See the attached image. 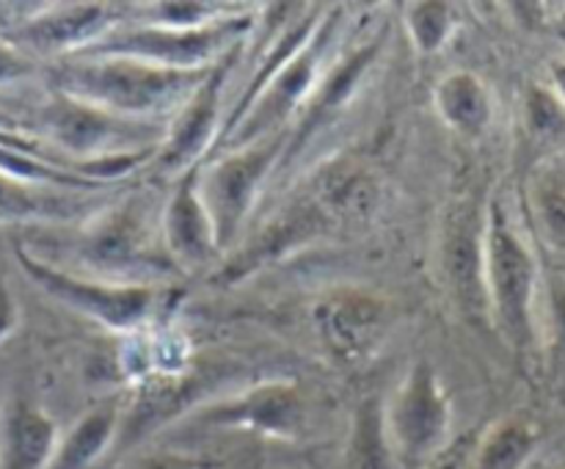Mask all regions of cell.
Listing matches in <instances>:
<instances>
[{"mask_svg": "<svg viewBox=\"0 0 565 469\" xmlns=\"http://www.w3.org/2000/svg\"><path fill=\"white\" fill-rule=\"evenodd\" d=\"M213 70L177 72L132 58L66 55L47 66L50 88L116 116L166 121L188 103Z\"/></svg>", "mask_w": 565, "mask_h": 469, "instance_id": "6da1fadb", "label": "cell"}, {"mask_svg": "<svg viewBox=\"0 0 565 469\" xmlns=\"http://www.w3.org/2000/svg\"><path fill=\"white\" fill-rule=\"evenodd\" d=\"M541 270L533 248L524 241L511 210L491 199L483 226V290L497 329L516 348L535 337V301Z\"/></svg>", "mask_w": 565, "mask_h": 469, "instance_id": "7a4b0ae2", "label": "cell"}, {"mask_svg": "<svg viewBox=\"0 0 565 469\" xmlns=\"http://www.w3.org/2000/svg\"><path fill=\"white\" fill-rule=\"evenodd\" d=\"M254 25L257 14L246 9L204 28H163L130 20L75 55L132 58L163 70L204 72L215 70L226 55L241 50V42L254 31Z\"/></svg>", "mask_w": 565, "mask_h": 469, "instance_id": "3957f363", "label": "cell"}, {"mask_svg": "<svg viewBox=\"0 0 565 469\" xmlns=\"http://www.w3.org/2000/svg\"><path fill=\"white\" fill-rule=\"evenodd\" d=\"M17 265L22 274L42 292L72 309V312L92 318L94 323L110 331H136L154 318L160 307V290L154 285H121V281L94 279V276L72 274L25 246L14 248Z\"/></svg>", "mask_w": 565, "mask_h": 469, "instance_id": "277c9868", "label": "cell"}, {"mask_svg": "<svg viewBox=\"0 0 565 469\" xmlns=\"http://www.w3.org/2000/svg\"><path fill=\"white\" fill-rule=\"evenodd\" d=\"M287 132L254 141L241 149H224V154L196 169V191L215 226L221 254L241 241V230L257 204L259 191L274 166L285 154Z\"/></svg>", "mask_w": 565, "mask_h": 469, "instance_id": "5b68a950", "label": "cell"}, {"mask_svg": "<svg viewBox=\"0 0 565 469\" xmlns=\"http://www.w3.org/2000/svg\"><path fill=\"white\" fill-rule=\"evenodd\" d=\"M384 434L395 463L417 469L447 450L452 434V403L434 364L417 362L381 406Z\"/></svg>", "mask_w": 565, "mask_h": 469, "instance_id": "8992f818", "label": "cell"}, {"mask_svg": "<svg viewBox=\"0 0 565 469\" xmlns=\"http://www.w3.org/2000/svg\"><path fill=\"white\" fill-rule=\"evenodd\" d=\"M152 226L147 221V210L136 202L125 207L103 210L81 235L77 257H83L86 268L94 270V279L121 281V285H149L143 270L163 274L177 270L174 263L160 257L152 241Z\"/></svg>", "mask_w": 565, "mask_h": 469, "instance_id": "52a82bcc", "label": "cell"}, {"mask_svg": "<svg viewBox=\"0 0 565 469\" xmlns=\"http://www.w3.org/2000/svg\"><path fill=\"white\" fill-rule=\"evenodd\" d=\"M331 31H334V17H326L312 42L254 97V103L243 110L241 119L221 136L218 147L241 149L276 136V132H285L287 121L298 110L307 108L309 97L323 77V55L329 50Z\"/></svg>", "mask_w": 565, "mask_h": 469, "instance_id": "ba28073f", "label": "cell"}, {"mask_svg": "<svg viewBox=\"0 0 565 469\" xmlns=\"http://www.w3.org/2000/svg\"><path fill=\"white\" fill-rule=\"evenodd\" d=\"M136 6L127 3H55L44 6L36 14H28L20 25L11 31L9 42L20 50H31L47 58H66L114 28L132 20Z\"/></svg>", "mask_w": 565, "mask_h": 469, "instance_id": "9c48e42d", "label": "cell"}, {"mask_svg": "<svg viewBox=\"0 0 565 469\" xmlns=\"http://www.w3.org/2000/svg\"><path fill=\"white\" fill-rule=\"evenodd\" d=\"M235 55H226L207 75V81L188 97V103L177 110L166 127V138L154 154V166L163 174L180 177L185 171L199 169L221 138V97H224L226 77H230Z\"/></svg>", "mask_w": 565, "mask_h": 469, "instance_id": "30bf717a", "label": "cell"}, {"mask_svg": "<svg viewBox=\"0 0 565 469\" xmlns=\"http://www.w3.org/2000/svg\"><path fill=\"white\" fill-rule=\"evenodd\" d=\"M199 419L221 428H243L274 439H298L307 425V403L301 390L290 381H268L243 395L204 408Z\"/></svg>", "mask_w": 565, "mask_h": 469, "instance_id": "8fae6325", "label": "cell"}, {"mask_svg": "<svg viewBox=\"0 0 565 469\" xmlns=\"http://www.w3.org/2000/svg\"><path fill=\"white\" fill-rule=\"evenodd\" d=\"M163 252L182 270H202L221 257L215 226L196 191V169L177 177L160 215Z\"/></svg>", "mask_w": 565, "mask_h": 469, "instance_id": "7c38bea8", "label": "cell"}, {"mask_svg": "<svg viewBox=\"0 0 565 469\" xmlns=\"http://www.w3.org/2000/svg\"><path fill=\"white\" fill-rule=\"evenodd\" d=\"M318 331L326 348L340 362H359L381 342L386 329V309L370 292H340L315 309Z\"/></svg>", "mask_w": 565, "mask_h": 469, "instance_id": "4fadbf2b", "label": "cell"}, {"mask_svg": "<svg viewBox=\"0 0 565 469\" xmlns=\"http://www.w3.org/2000/svg\"><path fill=\"white\" fill-rule=\"evenodd\" d=\"M483 226L486 213L469 202H461L445 226L441 268L463 309H489L483 290Z\"/></svg>", "mask_w": 565, "mask_h": 469, "instance_id": "5bb4252c", "label": "cell"}, {"mask_svg": "<svg viewBox=\"0 0 565 469\" xmlns=\"http://www.w3.org/2000/svg\"><path fill=\"white\" fill-rule=\"evenodd\" d=\"M61 428L42 406L9 397L0 406V469H50Z\"/></svg>", "mask_w": 565, "mask_h": 469, "instance_id": "9a60e30c", "label": "cell"}, {"mask_svg": "<svg viewBox=\"0 0 565 469\" xmlns=\"http://www.w3.org/2000/svg\"><path fill=\"white\" fill-rule=\"evenodd\" d=\"M436 114L450 130L463 138H478L489 130L494 119V99L480 75L469 70H456L441 77L434 88Z\"/></svg>", "mask_w": 565, "mask_h": 469, "instance_id": "2e32d148", "label": "cell"}, {"mask_svg": "<svg viewBox=\"0 0 565 469\" xmlns=\"http://www.w3.org/2000/svg\"><path fill=\"white\" fill-rule=\"evenodd\" d=\"M81 191H55L17 182L0 174V226L9 224H61L86 210Z\"/></svg>", "mask_w": 565, "mask_h": 469, "instance_id": "e0dca14e", "label": "cell"}, {"mask_svg": "<svg viewBox=\"0 0 565 469\" xmlns=\"http://www.w3.org/2000/svg\"><path fill=\"white\" fill-rule=\"evenodd\" d=\"M119 430V408L97 406L83 414L66 434H61L50 469H92L114 445Z\"/></svg>", "mask_w": 565, "mask_h": 469, "instance_id": "ac0fdd59", "label": "cell"}, {"mask_svg": "<svg viewBox=\"0 0 565 469\" xmlns=\"http://www.w3.org/2000/svg\"><path fill=\"white\" fill-rule=\"evenodd\" d=\"M527 204L546 246L565 254V163L544 160L527 180Z\"/></svg>", "mask_w": 565, "mask_h": 469, "instance_id": "d6986e66", "label": "cell"}, {"mask_svg": "<svg viewBox=\"0 0 565 469\" xmlns=\"http://www.w3.org/2000/svg\"><path fill=\"white\" fill-rule=\"evenodd\" d=\"M539 450V430L527 419H502L491 425L469 458V469H524Z\"/></svg>", "mask_w": 565, "mask_h": 469, "instance_id": "ffe728a7", "label": "cell"}, {"mask_svg": "<svg viewBox=\"0 0 565 469\" xmlns=\"http://www.w3.org/2000/svg\"><path fill=\"white\" fill-rule=\"evenodd\" d=\"M406 33L419 55H434L445 50L458 28L456 6L445 0H419L406 6Z\"/></svg>", "mask_w": 565, "mask_h": 469, "instance_id": "44dd1931", "label": "cell"}, {"mask_svg": "<svg viewBox=\"0 0 565 469\" xmlns=\"http://www.w3.org/2000/svg\"><path fill=\"white\" fill-rule=\"evenodd\" d=\"M143 11L147 14H138L132 20L163 28H204L243 9L230 3H207V0H174V3H147Z\"/></svg>", "mask_w": 565, "mask_h": 469, "instance_id": "7402d4cb", "label": "cell"}, {"mask_svg": "<svg viewBox=\"0 0 565 469\" xmlns=\"http://www.w3.org/2000/svg\"><path fill=\"white\" fill-rule=\"evenodd\" d=\"M353 458H356V469H390L395 463L390 445H386L381 406L364 403L359 408L356 436H353Z\"/></svg>", "mask_w": 565, "mask_h": 469, "instance_id": "603a6c76", "label": "cell"}, {"mask_svg": "<svg viewBox=\"0 0 565 469\" xmlns=\"http://www.w3.org/2000/svg\"><path fill=\"white\" fill-rule=\"evenodd\" d=\"M527 125L539 136H557L565 130V108L552 88L533 86L527 94Z\"/></svg>", "mask_w": 565, "mask_h": 469, "instance_id": "cb8c5ba5", "label": "cell"}, {"mask_svg": "<svg viewBox=\"0 0 565 469\" xmlns=\"http://www.w3.org/2000/svg\"><path fill=\"white\" fill-rule=\"evenodd\" d=\"M546 331L555 356L565 362V276L555 274L546 281Z\"/></svg>", "mask_w": 565, "mask_h": 469, "instance_id": "d4e9b609", "label": "cell"}, {"mask_svg": "<svg viewBox=\"0 0 565 469\" xmlns=\"http://www.w3.org/2000/svg\"><path fill=\"white\" fill-rule=\"evenodd\" d=\"M36 72L31 53L14 47L9 39H0V86H9V83L25 81Z\"/></svg>", "mask_w": 565, "mask_h": 469, "instance_id": "484cf974", "label": "cell"}, {"mask_svg": "<svg viewBox=\"0 0 565 469\" xmlns=\"http://www.w3.org/2000/svg\"><path fill=\"white\" fill-rule=\"evenodd\" d=\"M119 469H199L196 461L185 456H169V452H154V456H138Z\"/></svg>", "mask_w": 565, "mask_h": 469, "instance_id": "4316f807", "label": "cell"}, {"mask_svg": "<svg viewBox=\"0 0 565 469\" xmlns=\"http://www.w3.org/2000/svg\"><path fill=\"white\" fill-rule=\"evenodd\" d=\"M17 326H20V307H17L9 285L0 279V342L9 340L17 331Z\"/></svg>", "mask_w": 565, "mask_h": 469, "instance_id": "83f0119b", "label": "cell"}, {"mask_svg": "<svg viewBox=\"0 0 565 469\" xmlns=\"http://www.w3.org/2000/svg\"><path fill=\"white\" fill-rule=\"evenodd\" d=\"M469 458H472V452H458V450H445L441 456H436L434 461L423 463V467L417 469H469Z\"/></svg>", "mask_w": 565, "mask_h": 469, "instance_id": "f1b7e54d", "label": "cell"}, {"mask_svg": "<svg viewBox=\"0 0 565 469\" xmlns=\"http://www.w3.org/2000/svg\"><path fill=\"white\" fill-rule=\"evenodd\" d=\"M550 77H552V94H555V97L561 99V105L565 108V58L555 61V64H552Z\"/></svg>", "mask_w": 565, "mask_h": 469, "instance_id": "f546056e", "label": "cell"}, {"mask_svg": "<svg viewBox=\"0 0 565 469\" xmlns=\"http://www.w3.org/2000/svg\"><path fill=\"white\" fill-rule=\"evenodd\" d=\"M14 127H17V121L11 119L9 114H3V110H0V132H14Z\"/></svg>", "mask_w": 565, "mask_h": 469, "instance_id": "4dcf8cb0", "label": "cell"}]
</instances>
